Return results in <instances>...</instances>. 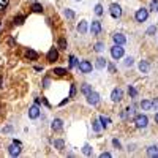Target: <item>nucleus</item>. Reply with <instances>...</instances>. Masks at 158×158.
I'll list each match as a JSON object with an SVG mask.
<instances>
[{"label":"nucleus","instance_id":"22","mask_svg":"<svg viewBox=\"0 0 158 158\" xmlns=\"http://www.w3.org/2000/svg\"><path fill=\"white\" fill-rule=\"evenodd\" d=\"M52 73H55L57 76H65L68 71H66L65 68H54V70H52Z\"/></svg>","mask_w":158,"mask_h":158},{"label":"nucleus","instance_id":"7","mask_svg":"<svg viewBox=\"0 0 158 158\" xmlns=\"http://www.w3.org/2000/svg\"><path fill=\"white\" fill-rule=\"evenodd\" d=\"M87 103L89 104H92V106H95V104H98L100 103V95L97 93V92H90L89 95H87Z\"/></svg>","mask_w":158,"mask_h":158},{"label":"nucleus","instance_id":"6","mask_svg":"<svg viewBox=\"0 0 158 158\" xmlns=\"http://www.w3.org/2000/svg\"><path fill=\"white\" fill-rule=\"evenodd\" d=\"M134 18H136V21H138V22H144L145 19L149 18V11L145 10V8H141V10H138V11H136Z\"/></svg>","mask_w":158,"mask_h":158},{"label":"nucleus","instance_id":"26","mask_svg":"<svg viewBox=\"0 0 158 158\" xmlns=\"http://www.w3.org/2000/svg\"><path fill=\"white\" fill-rule=\"evenodd\" d=\"M92 123H93V130H95V131L98 133L100 130H101V122H100V118H98V120H93Z\"/></svg>","mask_w":158,"mask_h":158},{"label":"nucleus","instance_id":"40","mask_svg":"<svg viewBox=\"0 0 158 158\" xmlns=\"http://www.w3.org/2000/svg\"><path fill=\"white\" fill-rule=\"evenodd\" d=\"M75 93H76V87L71 86V93H70V97H75Z\"/></svg>","mask_w":158,"mask_h":158},{"label":"nucleus","instance_id":"36","mask_svg":"<svg viewBox=\"0 0 158 158\" xmlns=\"http://www.w3.org/2000/svg\"><path fill=\"white\" fill-rule=\"evenodd\" d=\"M155 32H157V27H155V25H152V27H149V30H147V35H154Z\"/></svg>","mask_w":158,"mask_h":158},{"label":"nucleus","instance_id":"4","mask_svg":"<svg viewBox=\"0 0 158 158\" xmlns=\"http://www.w3.org/2000/svg\"><path fill=\"white\" fill-rule=\"evenodd\" d=\"M111 55H112V59H120L122 55H123V48L120 46V44H116V46H112L111 48Z\"/></svg>","mask_w":158,"mask_h":158},{"label":"nucleus","instance_id":"43","mask_svg":"<svg viewBox=\"0 0 158 158\" xmlns=\"http://www.w3.org/2000/svg\"><path fill=\"white\" fill-rule=\"evenodd\" d=\"M155 120H157V123H158V112H157V114H155Z\"/></svg>","mask_w":158,"mask_h":158},{"label":"nucleus","instance_id":"31","mask_svg":"<svg viewBox=\"0 0 158 158\" xmlns=\"http://www.w3.org/2000/svg\"><path fill=\"white\" fill-rule=\"evenodd\" d=\"M103 49H104V44L103 43H97V44H95V51H97V52H101Z\"/></svg>","mask_w":158,"mask_h":158},{"label":"nucleus","instance_id":"16","mask_svg":"<svg viewBox=\"0 0 158 158\" xmlns=\"http://www.w3.org/2000/svg\"><path fill=\"white\" fill-rule=\"evenodd\" d=\"M78 32H79V33H86V32H87V21H81V22H79Z\"/></svg>","mask_w":158,"mask_h":158},{"label":"nucleus","instance_id":"9","mask_svg":"<svg viewBox=\"0 0 158 158\" xmlns=\"http://www.w3.org/2000/svg\"><path fill=\"white\" fill-rule=\"evenodd\" d=\"M90 32H92V35H98L101 32V22L100 21H93L92 25H90Z\"/></svg>","mask_w":158,"mask_h":158},{"label":"nucleus","instance_id":"10","mask_svg":"<svg viewBox=\"0 0 158 158\" xmlns=\"http://www.w3.org/2000/svg\"><path fill=\"white\" fill-rule=\"evenodd\" d=\"M112 40H114V43H116V44H120V46L127 43V38L123 37L122 33H116V35H112Z\"/></svg>","mask_w":158,"mask_h":158},{"label":"nucleus","instance_id":"2","mask_svg":"<svg viewBox=\"0 0 158 158\" xmlns=\"http://www.w3.org/2000/svg\"><path fill=\"white\" fill-rule=\"evenodd\" d=\"M8 154L11 157H18L21 154V142L19 141H13V144L8 147Z\"/></svg>","mask_w":158,"mask_h":158},{"label":"nucleus","instance_id":"33","mask_svg":"<svg viewBox=\"0 0 158 158\" xmlns=\"http://www.w3.org/2000/svg\"><path fill=\"white\" fill-rule=\"evenodd\" d=\"M65 16H66L68 19H73V18H75V13H73L71 10H65Z\"/></svg>","mask_w":158,"mask_h":158},{"label":"nucleus","instance_id":"28","mask_svg":"<svg viewBox=\"0 0 158 158\" xmlns=\"http://www.w3.org/2000/svg\"><path fill=\"white\" fill-rule=\"evenodd\" d=\"M150 10H152V11H158V0H152Z\"/></svg>","mask_w":158,"mask_h":158},{"label":"nucleus","instance_id":"23","mask_svg":"<svg viewBox=\"0 0 158 158\" xmlns=\"http://www.w3.org/2000/svg\"><path fill=\"white\" fill-rule=\"evenodd\" d=\"M100 122H101V127H104V128H106V127H108V125H109V122H111V120H109V118H108V117L101 116V117H100Z\"/></svg>","mask_w":158,"mask_h":158},{"label":"nucleus","instance_id":"1","mask_svg":"<svg viewBox=\"0 0 158 158\" xmlns=\"http://www.w3.org/2000/svg\"><path fill=\"white\" fill-rule=\"evenodd\" d=\"M134 125H136L138 128H145V127L149 125V118H147V116L138 114L136 117H134Z\"/></svg>","mask_w":158,"mask_h":158},{"label":"nucleus","instance_id":"3","mask_svg":"<svg viewBox=\"0 0 158 158\" xmlns=\"http://www.w3.org/2000/svg\"><path fill=\"white\" fill-rule=\"evenodd\" d=\"M78 68L81 73H92V63H90L89 60H81L79 62V65H78Z\"/></svg>","mask_w":158,"mask_h":158},{"label":"nucleus","instance_id":"30","mask_svg":"<svg viewBox=\"0 0 158 158\" xmlns=\"http://www.w3.org/2000/svg\"><path fill=\"white\" fill-rule=\"evenodd\" d=\"M76 65H78V60L73 57V55H70V68H75Z\"/></svg>","mask_w":158,"mask_h":158},{"label":"nucleus","instance_id":"37","mask_svg":"<svg viewBox=\"0 0 158 158\" xmlns=\"http://www.w3.org/2000/svg\"><path fill=\"white\" fill-rule=\"evenodd\" d=\"M152 109H155V111H158V98H155L154 101H152Z\"/></svg>","mask_w":158,"mask_h":158},{"label":"nucleus","instance_id":"19","mask_svg":"<svg viewBox=\"0 0 158 158\" xmlns=\"http://www.w3.org/2000/svg\"><path fill=\"white\" fill-rule=\"evenodd\" d=\"M141 108L145 109V111H150V109H152V101H149V100L141 101Z\"/></svg>","mask_w":158,"mask_h":158},{"label":"nucleus","instance_id":"35","mask_svg":"<svg viewBox=\"0 0 158 158\" xmlns=\"http://www.w3.org/2000/svg\"><path fill=\"white\" fill-rule=\"evenodd\" d=\"M133 65V57H127L125 59V66H131Z\"/></svg>","mask_w":158,"mask_h":158},{"label":"nucleus","instance_id":"44","mask_svg":"<svg viewBox=\"0 0 158 158\" xmlns=\"http://www.w3.org/2000/svg\"><path fill=\"white\" fill-rule=\"evenodd\" d=\"M79 2H81V0H79Z\"/></svg>","mask_w":158,"mask_h":158},{"label":"nucleus","instance_id":"8","mask_svg":"<svg viewBox=\"0 0 158 158\" xmlns=\"http://www.w3.org/2000/svg\"><path fill=\"white\" fill-rule=\"evenodd\" d=\"M123 98V92H122V89H114L112 90V93H111V100L114 101V103H118V101H122Z\"/></svg>","mask_w":158,"mask_h":158},{"label":"nucleus","instance_id":"29","mask_svg":"<svg viewBox=\"0 0 158 158\" xmlns=\"http://www.w3.org/2000/svg\"><path fill=\"white\" fill-rule=\"evenodd\" d=\"M128 93L131 95V97H136L138 95V92H136V89H134L133 86H128Z\"/></svg>","mask_w":158,"mask_h":158},{"label":"nucleus","instance_id":"32","mask_svg":"<svg viewBox=\"0 0 158 158\" xmlns=\"http://www.w3.org/2000/svg\"><path fill=\"white\" fill-rule=\"evenodd\" d=\"M59 46H60L62 49H66V40H65V38H60V40H59Z\"/></svg>","mask_w":158,"mask_h":158},{"label":"nucleus","instance_id":"11","mask_svg":"<svg viewBox=\"0 0 158 158\" xmlns=\"http://www.w3.org/2000/svg\"><path fill=\"white\" fill-rule=\"evenodd\" d=\"M59 59V52H57V49L52 48V49H49V52H48V60L49 62H55Z\"/></svg>","mask_w":158,"mask_h":158},{"label":"nucleus","instance_id":"42","mask_svg":"<svg viewBox=\"0 0 158 158\" xmlns=\"http://www.w3.org/2000/svg\"><path fill=\"white\" fill-rule=\"evenodd\" d=\"M108 68H109V71H111V73H116V68H114V65H109Z\"/></svg>","mask_w":158,"mask_h":158},{"label":"nucleus","instance_id":"18","mask_svg":"<svg viewBox=\"0 0 158 158\" xmlns=\"http://www.w3.org/2000/svg\"><path fill=\"white\" fill-rule=\"evenodd\" d=\"M139 71L141 73H147L149 71V63L145 60H141V63H139Z\"/></svg>","mask_w":158,"mask_h":158},{"label":"nucleus","instance_id":"5","mask_svg":"<svg viewBox=\"0 0 158 158\" xmlns=\"http://www.w3.org/2000/svg\"><path fill=\"white\" fill-rule=\"evenodd\" d=\"M109 11H111V16L116 19H118L122 16V8H120V5H117V3H112L109 7Z\"/></svg>","mask_w":158,"mask_h":158},{"label":"nucleus","instance_id":"12","mask_svg":"<svg viewBox=\"0 0 158 158\" xmlns=\"http://www.w3.org/2000/svg\"><path fill=\"white\" fill-rule=\"evenodd\" d=\"M40 116V108H38V104H35V106H32V108L29 109V117L30 118H37Z\"/></svg>","mask_w":158,"mask_h":158},{"label":"nucleus","instance_id":"25","mask_svg":"<svg viewBox=\"0 0 158 158\" xmlns=\"http://www.w3.org/2000/svg\"><path fill=\"white\" fill-rule=\"evenodd\" d=\"M82 152H84V155H87V157L92 155V149H90V145H89V144H86V145L82 147Z\"/></svg>","mask_w":158,"mask_h":158},{"label":"nucleus","instance_id":"17","mask_svg":"<svg viewBox=\"0 0 158 158\" xmlns=\"http://www.w3.org/2000/svg\"><path fill=\"white\" fill-rule=\"evenodd\" d=\"M147 155L149 157H157L158 155V147L157 145H150V147L147 149Z\"/></svg>","mask_w":158,"mask_h":158},{"label":"nucleus","instance_id":"21","mask_svg":"<svg viewBox=\"0 0 158 158\" xmlns=\"http://www.w3.org/2000/svg\"><path fill=\"white\" fill-rule=\"evenodd\" d=\"M54 145H55V147H57L59 150H63V147H65V142H63L62 139H55V141H54Z\"/></svg>","mask_w":158,"mask_h":158},{"label":"nucleus","instance_id":"34","mask_svg":"<svg viewBox=\"0 0 158 158\" xmlns=\"http://www.w3.org/2000/svg\"><path fill=\"white\" fill-rule=\"evenodd\" d=\"M24 16H16V18H14V22H16V24H22V22H24Z\"/></svg>","mask_w":158,"mask_h":158},{"label":"nucleus","instance_id":"24","mask_svg":"<svg viewBox=\"0 0 158 158\" xmlns=\"http://www.w3.org/2000/svg\"><path fill=\"white\" fill-rule=\"evenodd\" d=\"M32 10L35 11V13H43V7L40 3H33L32 5Z\"/></svg>","mask_w":158,"mask_h":158},{"label":"nucleus","instance_id":"39","mask_svg":"<svg viewBox=\"0 0 158 158\" xmlns=\"http://www.w3.org/2000/svg\"><path fill=\"white\" fill-rule=\"evenodd\" d=\"M100 157H101V158H109V157H111V154H109V152H103V154H101Z\"/></svg>","mask_w":158,"mask_h":158},{"label":"nucleus","instance_id":"14","mask_svg":"<svg viewBox=\"0 0 158 158\" xmlns=\"http://www.w3.org/2000/svg\"><path fill=\"white\" fill-rule=\"evenodd\" d=\"M25 57L29 59V60H37V59H38V54H37L33 49H27V51H25Z\"/></svg>","mask_w":158,"mask_h":158},{"label":"nucleus","instance_id":"27","mask_svg":"<svg viewBox=\"0 0 158 158\" xmlns=\"http://www.w3.org/2000/svg\"><path fill=\"white\" fill-rule=\"evenodd\" d=\"M95 14H97V16H101V14H103V7H101L100 3L97 5V7H95Z\"/></svg>","mask_w":158,"mask_h":158},{"label":"nucleus","instance_id":"38","mask_svg":"<svg viewBox=\"0 0 158 158\" xmlns=\"http://www.w3.org/2000/svg\"><path fill=\"white\" fill-rule=\"evenodd\" d=\"M112 144H114V147H117V149H120V147H122V144L118 142L117 139H112Z\"/></svg>","mask_w":158,"mask_h":158},{"label":"nucleus","instance_id":"20","mask_svg":"<svg viewBox=\"0 0 158 158\" xmlns=\"http://www.w3.org/2000/svg\"><path fill=\"white\" fill-rule=\"evenodd\" d=\"M81 92H82V93L87 97V95H89L90 92H92V86H89V84H82V87H81Z\"/></svg>","mask_w":158,"mask_h":158},{"label":"nucleus","instance_id":"41","mask_svg":"<svg viewBox=\"0 0 158 158\" xmlns=\"http://www.w3.org/2000/svg\"><path fill=\"white\" fill-rule=\"evenodd\" d=\"M48 84H49V79L46 78V79H44V82H43V87H49Z\"/></svg>","mask_w":158,"mask_h":158},{"label":"nucleus","instance_id":"13","mask_svg":"<svg viewBox=\"0 0 158 158\" xmlns=\"http://www.w3.org/2000/svg\"><path fill=\"white\" fill-rule=\"evenodd\" d=\"M51 127H52L54 131H60L62 127H63V122H62L60 118H54V120H52V125H51Z\"/></svg>","mask_w":158,"mask_h":158},{"label":"nucleus","instance_id":"15","mask_svg":"<svg viewBox=\"0 0 158 158\" xmlns=\"http://www.w3.org/2000/svg\"><path fill=\"white\" fill-rule=\"evenodd\" d=\"M106 65H108V63H106V59H104V57H98V59H97V63H95V66H97L98 70H103Z\"/></svg>","mask_w":158,"mask_h":158}]
</instances>
